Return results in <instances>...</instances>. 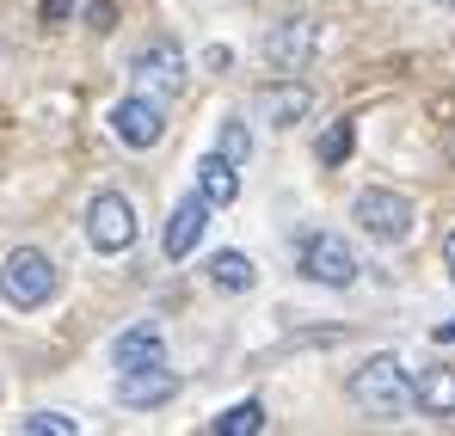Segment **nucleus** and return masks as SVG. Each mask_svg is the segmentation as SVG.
Instances as JSON below:
<instances>
[{"label": "nucleus", "mask_w": 455, "mask_h": 436, "mask_svg": "<svg viewBox=\"0 0 455 436\" xmlns=\"http://www.w3.org/2000/svg\"><path fill=\"white\" fill-rule=\"evenodd\" d=\"M351 400L370 412V418H400L412 406V375L400 357H370V363L351 375Z\"/></svg>", "instance_id": "obj_1"}, {"label": "nucleus", "mask_w": 455, "mask_h": 436, "mask_svg": "<svg viewBox=\"0 0 455 436\" xmlns=\"http://www.w3.org/2000/svg\"><path fill=\"white\" fill-rule=\"evenodd\" d=\"M111 130H117L124 147H154L160 136H166V111H160L154 92H130V99L111 105Z\"/></svg>", "instance_id": "obj_7"}, {"label": "nucleus", "mask_w": 455, "mask_h": 436, "mask_svg": "<svg viewBox=\"0 0 455 436\" xmlns=\"http://www.w3.org/2000/svg\"><path fill=\"white\" fill-rule=\"evenodd\" d=\"M172 393H179V375H172L166 363L117 375V400H124V406H136V412H148V406H166Z\"/></svg>", "instance_id": "obj_11"}, {"label": "nucleus", "mask_w": 455, "mask_h": 436, "mask_svg": "<svg viewBox=\"0 0 455 436\" xmlns=\"http://www.w3.org/2000/svg\"><path fill=\"white\" fill-rule=\"evenodd\" d=\"M216 154H228L234 166H246V160H252V136H246V123H240V117H228V123H222V142H216Z\"/></svg>", "instance_id": "obj_18"}, {"label": "nucleus", "mask_w": 455, "mask_h": 436, "mask_svg": "<svg viewBox=\"0 0 455 436\" xmlns=\"http://www.w3.org/2000/svg\"><path fill=\"white\" fill-rule=\"evenodd\" d=\"M210 283L228 289V295H246L259 283V265H252L246 252H216V258H210Z\"/></svg>", "instance_id": "obj_15"}, {"label": "nucleus", "mask_w": 455, "mask_h": 436, "mask_svg": "<svg viewBox=\"0 0 455 436\" xmlns=\"http://www.w3.org/2000/svg\"><path fill=\"white\" fill-rule=\"evenodd\" d=\"M130 68H136V80H142V92H154V99H179V92H185V50H179L172 37L142 44Z\"/></svg>", "instance_id": "obj_6"}, {"label": "nucleus", "mask_w": 455, "mask_h": 436, "mask_svg": "<svg viewBox=\"0 0 455 436\" xmlns=\"http://www.w3.org/2000/svg\"><path fill=\"white\" fill-rule=\"evenodd\" d=\"M443 265H450V277H455V234L443 240Z\"/></svg>", "instance_id": "obj_23"}, {"label": "nucleus", "mask_w": 455, "mask_h": 436, "mask_svg": "<svg viewBox=\"0 0 455 436\" xmlns=\"http://www.w3.org/2000/svg\"><path fill=\"white\" fill-rule=\"evenodd\" d=\"M437 345H455V320H443V326H437Z\"/></svg>", "instance_id": "obj_22"}, {"label": "nucleus", "mask_w": 455, "mask_h": 436, "mask_svg": "<svg viewBox=\"0 0 455 436\" xmlns=\"http://www.w3.org/2000/svg\"><path fill=\"white\" fill-rule=\"evenodd\" d=\"M307 111H314V92H307L302 80H283V86H265V92H259V117L277 123V130L302 123Z\"/></svg>", "instance_id": "obj_12"}, {"label": "nucleus", "mask_w": 455, "mask_h": 436, "mask_svg": "<svg viewBox=\"0 0 455 436\" xmlns=\"http://www.w3.org/2000/svg\"><path fill=\"white\" fill-rule=\"evenodd\" d=\"M19 431L25 436H80V424L68 412H31V418H19Z\"/></svg>", "instance_id": "obj_17"}, {"label": "nucleus", "mask_w": 455, "mask_h": 436, "mask_svg": "<svg viewBox=\"0 0 455 436\" xmlns=\"http://www.w3.org/2000/svg\"><path fill=\"white\" fill-rule=\"evenodd\" d=\"M154 363H166V332L160 326H130V332H117L111 338V369L117 375H130V369H154Z\"/></svg>", "instance_id": "obj_9"}, {"label": "nucleus", "mask_w": 455, "mask_h": 436, "mask_svg": "<svg viewBox=\"0 0 455 436\" xmlns=\"http://www.w3.org/2000/svg\"><path fill=\"white\" fill-rule=\"evenodd\" d=\"M210 431H216V436H259V431H265V406H259V400H240V406H228Z\"/></svg>", "instance_id": "obj_16"}, {"label": "nucleus", "mask_w": 455, "mask_h": 436, "mask_svg": "<svg viewBox=\"0 0 455 436\" xmlns=\"http://www.w3.org/2000/svg\"><path fill=\"white\" fill-rule=\"evenodd\" d=\"M197 191H204L216 210H228V203L240 197V166H234L228 154H204V160H197Z\"/></svg>", "instance_id": "obj_14"}, {"label": "nucleus", "mask_w": 455, "mask_h": 436, "mask_svg": "<svg viewBox=\"0 0 455 436\" xmlns=\"http://www.w3.org/2000/svg\"><path fill=\"white\" fill-rule=\"evenodd\" d=\"M351 147H357L351 123H332V130L320 136V166H339V160H351Z\"/></svg>", "instance_id": "obj_19"}, {"label": "nucleus", "mask_w": 455, "mask_h": 436, "mask_svg": "<svg viewBox=\"0 0 455 436\" xmlns=\"http://www.w3.org/2000/svg\"><path fill=\"white\" fill-rule=\"evenodd\" d=\"M357 227L370 234V240H381V246H400L406 234H412V203L400 197V191H381V185H370L363 197H357Z\"/></svg>", "instance_id": "obj_5"}, {"label": "nucleus", "mask_w": 455, "mask_h": 436, "mask_svg": "<svg viewBox=\"0 0 455 436\" xmlns=\"http://www.w3.org/2000/svg\"><path fill=\"white\" fill-rule=\"evenodd\" d=\"M86 240H92V252H130L136 246V210L124 191H99L86 203Z\"/></svg>", "instance_id": "obj_3"}, {"label": "nucleus", "mask_w": 455, "mask_h": 436, "mask_svg": "<svg viewBox=\"0 0 455 436\" xmlns=\"http://www.w3.org/2000/svg\"><path fill=\"white\" fill-rule=\"evenodd\" d=\"M314 44H320V25L314 19H283V25H271V37H265V56H271V68L277 74H302L314 62Z\"/></svg>", "instance_id": "obj_8"}, {"label": "nucleus", "mask_w": 455, "mask_h": 436, "mask_svg": "<svg viewBox=\"0 0 455 436\" xmlns=\"http://www.w3.org/2000/svg\"><path fill=\"white\" fill-rule=\"evenodd\" d=\"M75 12H80V0H44V6H37L44 25H62V19H75Z\"/></svg>", "instance_id": "obj_21"}, {"label": "nucleus", "mask_w": 455, "mask_h": 436, "mask_svg": "<svg viewBox=\"0 0 455 436\" xmlns=\"http://www.w3.org/2000/svg\"><path fill=\"white\" fill-rule=\"evenodd\" d=\"M412 406L425 412V418H455V369H425L419 381H412Z\"/></svg>", "instance_id": "obj_13"}, {"label": "nucleus", "mask_w": 455, "mask_h": 436, "mask_svg": "<svg viewBox=\"0 0 455 436\" xmlns=\"http://www.w3.org/2000/svg\"><path fill=\"white\" fill-rule=\"evenodd\" d=\"M210 210H216V203H210L204 191H191V197L166 216V258H191V252H197V240H204V227H210Z\"/></svg>", "instance_id": "obj_10"}, {"label": "nucleus", "mask_w": 455, "mask_h": 436, "mask_svg": "<svg viewBox=\"0 0 455 436\" xmlns=\"http://www.w3.org/2000/svg\"><path fill=\"white\" fill-rule=\"evenodd\" d=\"M56 258L50 252H37V246H19V252H6L0 258V295L12 301V307H44L50 295H56Z\"/></svg>", "instance_id": "obj_2"}, {"label": "nucleus", "mask_w": 455, "mask_h": 436, "mask_svg": "<svg viewBox=\"0 0 455 436\" xmlns=\"http://www.w3.org/2000/svg\"><path fill=\"white\" fill-rule=\"evenodd\" d=\"M80 19H86L92 31H111V25H117V6H111V0H80Z\"/></svg>", "instance_id": "obj_20"}, {"label": "nucleus", "mask_w": 455, "mask_h": 436, "mask_svg": "<svg viewBox=\"0 0 455 436\" xmlns=\"http://www.w3.org/2000/svg\"><path fill=\"white\" fill-rule=\"evenodd\" d=\"M357 252L339 240V234H307L302 240V277L307 283H326V289H351L357 283Z\"/></svg>", "instance_id": "obj_4"}]
</instances>
